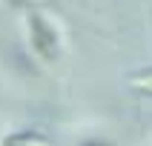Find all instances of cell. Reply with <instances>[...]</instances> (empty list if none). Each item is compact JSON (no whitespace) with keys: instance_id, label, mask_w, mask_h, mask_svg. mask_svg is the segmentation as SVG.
Segmentation results:
<instances>
[{"instance_id":"277c9868","label":"cell","mask_w":152,"mask_h":146,"mask_svg":"<svg viewBox=\"0 0 152 146\" xmlns=\"http://www.w3.org/2000/svg\"><path fill=\"white\" fill-rule=\"evenodd\" d=\"M83 146H109V143H101V140H89V143H83Z\"/></svg>"},{"instance_id":"7a4b0ae2","label":"cell","mask_w":152,"mask_h":146,"mask_svg":"<svg viewBox=\"0 0 152 146\" xmlns=\"http://www.w3.org/2000/svg\"><path fill=\"white\" fill-rule=\"evenodd\" d=\"M3 146H55V143L37 132H17V135H9Z\"/></svg>"},{"instance_id":"6da1fadb","label":"cell","mask_w":152,"mask_h":146,"mask_svg":"<svg viewBox=\"0 0 152 146\" xmlns=\"http://www.w3.org/2000/svg\"><path fill=\"white\" fill-rule=\"evenodd\" d=\"M29 40L37 57H43L46 63H55L60 57V37L43 15H29Z\"/></svg>"},{"instance_id":"3957f363","label":"cell","mask_w":152,"mask_h":146,"mask_svg":"<svg viewBox=\"0 0 152 146\" xmlns=\"http://www.w3.org/2000/svg\"><path fill=\"white\" fill-rule=\"evenodd\" d=\"M129 83L135 86L138 92L152 94V72H144V75H132V77H129Z\"/></svg>"}]
</instances>
